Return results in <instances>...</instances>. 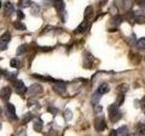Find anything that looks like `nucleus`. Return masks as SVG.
Masks as SVG:
<instances>
[{
    "label": "nucleus",
    "instance_id": "nucleus-1",
    "mask_svg": "<svg viewBox=\"0 0 145 136\" xmlns=\"http://www.w3.org/2000/svg\"><path fill=\"white\" fill-rule=\"evenodd\" d=\"M117 103H113L112 105L109 106L108 112H109V116H110V120L112 122H117L121 119V113L119 110V107H118Z\"/></svg>",
    "mask_w": 145,
    "mask_h": 136
},
{
    "label": "nucleus",
    "instance_id": "nucleus-2",
    "mask_svg": "<svg viewBox=\"0 0 145 136\" xmlns=\"http://www.w3.org/2000/svg\"><path fill=\"white\" fill-rule=\"evenodd\" d=\"M94 128L97 131H103L104 129L106 128V124H105V121H104L103 115H100L96 118V119H95Z\"/></svg>",
    "mask_w": 145,
    "mask_h": 136
},
{
    "label": "nucleus",
    "instance_id": "nucleus-3",
    "mask_svg": "<svg viewBox=\"0 0 145 136\" xmlns=\"http://www.w3.org/2000/svg\"><path fill=\"white\" fill-rule=\"evenodd\" d=\"M11 35L9 32H6L5 34H3L0 37V49L1 50H6L7 48V43L10 41Z\"/></svg>",
    "mask_w": 145,
    "mask_h": 136
},
{
    "label": "nucleus",
    "instance_id": "nucleus-4",
    "mask_svg": "<svg viewBox=\"0 0 145 136\" xmlns=\"http://www.w3.org/2000/svg\"><path fill=\"white\" fill-rule=\"evenodd\" d=\"M5 108H6L7 115L9 118H11L13 120H17V116L16 114V107L12 103H7Z\"/></svg>",
    "mask_w": 145,
    "mask_h": 136
},
{
    "label": "nucleus",
    "instance_id": "nucleus-5",
    "mask_svg": "<svg viewBox=\"0 0 145 136\" xmlns=\"http://www.w3.org/2000/svg\"><path fill=\"white\" fill-rule=\"evenodd\" d=\"M11 94H12V90L10 87H8V86L3 87L1 90H0V97H1L2 100H4V101H6V102H7L9 100Z\"/></svg>",
    "mask_w": 145,
    "mask_h": 136
},
{
    "label": "nucleus",
    "instance_id": "nucleus-6",
    "mask_svg": "<svg viewBox=\"0 0 145 136\" xmlns=\"http://www.w3.org/2000/svg\"><path fill=\"white\" fill-rule=\"evenodd\" d=\"M14 86H15L16 92L19 93V94H25L27 91V88L25 85L24 82L21 81V80H16L15 82H14Z\"/></svg>",
    "mask_w": 145,
    "mask_h": 136
},
{
    "label": "nucleus",
    "instance_id": "nucleus-7",
    "mask_svg": "<svg viewBox=\"0 0 145 136\" xmlns=\"http://www.w3.org/2000/svg\"><path fill=\"white\" fill-rule=\"evenodd\" d=\"M53 89L56 93L57 94H65V91H66V87H65V84L62 83V82H56V84H54L53 86Z\"/></svg>",
    "mask_w": 145,
    "mask_h": 136
},
{
    "label": "nucleus",
    "instance_id": "nucleus-8",
    "mask_svg": "<svg viewBox=\"0 0 145 136\" xmlns=\"http://www.w3.org/2000/svg\"><path fill=\"white\" fill-rule=\"evenodd\" d=\"M43 91V88L42 86L40 84H35L33 85H31L29 87V90H28V93L31 94V95H35V94H38L40 93H42Z\"/></svg>",
    "mask_w": 145,
    "mask_h": 136
},
{
    "label": "nucleus",
    "instance_id": "nucleus-9",
    "mask_svg": "<svg viewBox=\"0 0 145 136\" xmlns=\"http://www.w3.org/2000/svg\"><path fill=\"white\" fill-rule=\"evenodd\" d=\"M93 61H94V57L90 53H86L85 56H84V67L85 68H91L90 65H93Z\"/></svg>",
    "mask_w": 145,
    "mask_h": 136
},
{
    "label": "nucleus",
    "instance_id": "nucleus-10",
    "mask_svg": "<svg viewBox=\"0 0 145 136\" xmlns=\"http://www.w3.org/2000/svg\"><path fill=\"white\" fill-rule=\"evenodd\" d=\"M4 12H5V15L7 16H11L13 12H14V7L13 5L10 2H6L5 3V6H4Z\"/></svg>",
    "mask_w": 145,
    "mask_h": 136
},
{
    "label": "nucleus",
    "instance_id": "nucleus-11",
    "mask_svg": "<svg viewBox=\"0 0 145 136\" xmlns=\"http://www.w3.org/2000/svg\"><path fill=\"white\" fill-rule=\"evenodd\" d=\"M54 7H56V9L58 12H63L65 10V4L63 2V0H54Z\"/></svg>",
    "mask_w": 145,
    "mask_h": 136
},
{
    "label": "nucleus",
    "instance_id": "nucleus-12",
    "mask_svg": "<svg viewBox=\"0 0 145 136\" xmlns=\"http://www.w3.org/2000/svg\"><path fill=\"white\" fill-rule=\"evenodd\" d=\"M87 27H88V22H87V20H86V19H84V20L78 26V27L76 28L75 33H84V32L86 29H87Z\"/></svg>",
    "mask_w": 145,
    "mask_h": 136
},
{
    "label": "nucleus",
    "instance_id": "nucleus-13",
    "mask_svg": "<svg viewBox=\"0 0 145 136\" xmlns=\"http://www.w3.org/2000/svg\"><path fill=\"white\" fill-rule=\"evenodd\" d=\"M109 91H110V87H109V84H106V83L102 84L98 87V89H97V92H98L100 94H104L108 93Z\"/></svg>",
    "mask_w": 145,
    "mask_h": 136
},
{
    "label": "nucleus",
    "instance_id": "nucleus-14",
    "mask_svg": "<svg viewBox=\"0 0 145 136\" xmlns=\"http://www.w3.org/2000/svg\"><path fill=\"white\" fill-rule=\"evenodd\" d=\"M121 22H122V18L121 16H113L112 19H111V24L112 26H120L121 24Z\"/></svg>",
    "mask_w": 145,
    "mask_h": 136
},
{
    "label": "nucleus",
    "instance_id": "nucleus-15",
    "mask_svg": "<svg viewBox=\"0 0 145 136\" xmlns=\"http://www.w3.org/2000/svg\"><path fill=\"white\" fill-rule=\"evenodd\" d=\"M10 65L11 67L13 68H17V69H19V68H21L23 65H22V63L18 60L17 58H13L12 60L10 61Z\"/></svg>",
    "mask_w": 145,
    "mask_h": 136
},
{
    "label": "nucleus",
    "instance_id": "nucleus-16",
    "mask_svg": "<svg viewBox=\"0 0 145 136\" xmlns=\"http://www.w3.org/2000/svg\"><path fill=\"white\" fill-rule=\"evenodd\" d=\"M93 7L89 6L86 7L85 11H84V19L88 20L89 18H91L93 16Z\"/></svg>",
    "mask_w": 145,
    "mask_h": 136
},
{
    "label": "nucleus",
    "instance_id": "nucleus-17",
    "mask_svg": "<svg viewBox=\"0 0 145 136\" xmlns=\"http://www.w3.org/2000/svg\"><path fill=\"white\" fill-rule=\"evenodd\" d=\"M117 133L119 136H126L128 134V127L125 125L120 127V128L117 130Z\"/></svg>",
    "mask_w": 145,
    "mask_h": 136
},
{
    "label": "nucleus",
    "instance_id": "nucleus-18",
    "mask_svg": "<svg viewBox=\"0 0 145 136\" xmlns=\"http://www.w3.org/2000/svg\"><path fill=\"white\" fill-rule=\"evenodd\" d=\"M13 26L16 30H25L26 29V26L20 21H15Z\"/></svg>",
    "mask_w": 145,
    "mask_h": 136
},
{
    "label": "nucleus",
    "instance_id": "nucleus-19",
    "mask_svg": "<svg viewBox=\"0 0 145 136\" xmlns=\"http://www.w3.org/2000/svg\"><path fill=\"white\" fill-rule=\"evenodd\" d=\"M27 48H28V45H27L26 44H21L20 46L17 48V52H16V54H17V56H20V54H25V53L27 51Z\"/></svg>",
    "mask_w": 145,
    "mask_h": 136
},
{
    "label": "nucleus",
    "instance_id": "nucleus-20",
    "mask_svg": "<svg viewBox=\"0 0 145 136\" xmlns=\"http://www.w3.org/2000/svg\"><path fill=\"white\" fill-rule=\"evenodd\" d=\"M34 118V115H33V113L32 112H27L25 113V114L24 115V117H23V124H27V122H29L32 119Z\"/></svg>",
    "mask_w": 145,
    "mask_h": 136
},
{
    "label": "nucleus",
    "instance_id": "nucleus-21",
    "mask_svg": "<svg viewBox=\"0 0 145 136\" xmlns=\"http://www.w3.org/2000/svg\"><path fill=\"white\" fill-rule=\"evenodd\" d=\"M39 12H40V7H39V5L35 4V3H33V4H32L31 13L33 14L34 16H36V15H38Z\"/></svg>",
    "mask_w": 145,
    "mask_h": 136
},
{
    "label": "nucleus",
    "instance_id": "nucleus-22",
    "mask_svg": "<svg viewBox=\"0 0 145 136\" xmlns=\"http://www.w3.org/2000/svg\"><path fill=\"white\" fill-rule=\"evenodd\" d=\"M31 0H20L19 4H18V6L19 7H22V8H27L31 6Z\"/></svg>",
    "mask_w": 145,
    "mask_h": 136
},
{
    "label": "nucleus",
    "instance_id": "nucleus-23",
    "mask_svg": "<svg viewBox=\"0 0 145 136\" xmlns=\"http://www.w3.org/2000/svg\"><path fill=\"white\" fill-rule=\"evenodd\" d=\"M117 90L119 91L121 94H125L127 91L129 90V85L126 84H120L119 86H118Z\"/></svg>",
    "mask_w": 145,
    "mask_h": 136
},
{
    "label": "nucleus",
    "instance_id": "nucleus-24",
    "mask_svg": "<svg viewBox=\"0 0 145 136\" xmlns=\"http://www.w3.org/2000/svg\"><path fill=\"white\" fill-rule=\"evenodd\" d=\"M17 75V73H13V72H7V73H5V76H6V78L8 79V80H10V81H14V80H16V77Z\"/></svg>",
    "mask_w": 145,
    "mask_h": 136
},
{
    "label": "nucleus",
    "instance_id": "nucleus-25",
    "mask_svg": "<svg viewBox=\"0 0 145 136\" xmlns=\"http://www.w3.org/2000/svg\"><path fill=\"white\" fill-rule=\"evenodd\" d=\"M131 61L133 62V63H134V65H138V63L140 62V56L137 54H133V58L131 59Z\"/></svg>",
    "mask_w": 145,
    "mask_h": 136
},
{
    "label": "nucleus",
    "instance_id": "nucleus-26",
    "mask_svg": "<svg viewBox=\"0 0 145 136\" xmlns=\"http://www.w3.org/2000/svg\"><path fill=\"white\" fill-rule=\"evenodd\" d=\"M137 45H138V48H139V49L145 50V37L140 38V39L138 41Z\"/></svg>",
    "mask_w": 145,
    "mask_h": 136
},
{
    "label": "nucleus",
    "instance_id": "nucleus-27",
    "mask_svg": "<svg viewBox=\"0 0 145 136\" xmlns=\"http://www.w3.org/2000/svg\"><path fill=\"white\" fill-rule=\"evenodd\" d=\"M65 118L66 121H70L72 118V112H71L70 109H66L65 112Z\"/></svg>",
    "mask_w": 145,
    "mask_h": 136
},
{
    "label": "nucleus",
    "instance_id": "nucleus-28",
    "mask_svg": "<svg viewBox=\"0 0 145 136\" xmlns=\"http://www.w3.org/2000/svg\"><path fill=\"white\" fill-rule=\"evenodd\" d=\"M42 128H43V124L41 122H35L34 124V129L35 131H41Z\"/></svg>",
    "mask_w": 145,
    "mask_h": 136
},
{
    "label": "nucleus",
    "instance_id": "nucleus-29",
    "mask_svg": "<svg viewBox=\"0 0 145 136\" xmlns=\"http://www.w3.org/2000/svg\"><path fill=\"white\" fill-rule=\"evenodd\" d=\"M101 96H102V94H100L97 91L96 92L94 93V94H93V99H92V102H93V103H98V101L100 100V98H101Z\"/></svg>",
    "mask_w": 145,
    "mask_h": 136
},
{
    "label": "nucleus",
    "instance_id": "nucleus-30",
    "mask_svg": "<svg viewBox=\"0 0 145 136\" xmlns=\"http://www.w3.org/2000/svg\"><path fill=\"white\" fill-rule=\"evenodd\" d=\"M126 19L130 22H131L133 20H135L134 13L133 11H128V13H127V15H126Z\"/></svg>",
    "mask_w": 145,
    "mask_h": 136
},
{
    "label": "nucleus",
    "instance_id": "nucleus-31",
    "mask_svg": "<svg viewBox=\"0 0 145 136\" xmlns=\"http://www.w3.org/2000/svg\"><path fill=\"white\" fill-rule=\"evenodd\" d=\"M124 102V94H120L119 95H118L117 97V104L118 105H121L122 103H123Z\"/></svg>",
    "mask_w": 145,
    "mask_h": 136
},
{
    "label": "nucleus",
    "instance_id": "nucleus-32",
    "mask_svg": "<svg viewBox=\"0 0 145 136\" xmlns=\"http://www.w3.org/2000/svg\"><path fill=\"white\" fill-rule=\"evenodd\" d=\"M135 22L140 23V24H142V23H145V16H143V15H139L137 16H135Z\"/></svg>",
    "mask_w": 145,
    "mask_h": 136
},
{
    "label": "nucleus",
    "instance_id": "nucleus-33",
    "mask_svg": "<svg viewBox=\"0 0 145 136\" xmlns=\"http://www.w3.org/2000/svg\"><path fill=\"white\" fill-rule=\"evenodd\" d=\"M48 111L51 112V113H53L54 115H56V112H58V110L56 108H54V107H49L48 108Z\"/></svg>",
    "mask_w": 145,
    "mask_h": 136
},
{
    "label": "nucleus",
    "instance_id": "nucleus-34",
    "mask_svg": "<svg viewBox=\"0 0 145 136\" xmlns=\"http://www.w3.org/2000/svg\"><path fill=\"white\" fill-rule=\"evenodd\" d=\"M17 17L19 18V19H24V18H25V14L23 13L21 10H18L17 11Z\"/></svg>",
    "mask_w": 145,
    "mask_h": 136
},
{
    "label": "nucleus",
    "instance_id": "nucleus-35",
    "mask_svg": "<svg viewBox=\"0 0 145 136\" xmlns=\"http://www.w3.org/2000/svg\"><path fill=\"white\" fill-rule=\"evenodd\" d=\"M134 1L138 6H140V7H142L145 5V0H134Z\"/></svg>",
    "mask_w": 145,
    "mask_h": 136
},
{
    "label": "nucleus",
    "instance_id": "nucleus-36",
    "mask_svg": "<svg viewBox=\"0 0 145 136\" xmlns=\"http://www.w3.org/2000/svg\"><path fill=\"white\" fill-rule=\"evenodd\" d=\"M52 49H53L52 47H49V46L41 47V50H42V52H49V51H51Z\"/></svg>",
    "mask_w": 145,
    "mask_h": 136
},
{
    "label": "nucleus",
    "instance_id": "nucleus-37",
    "mask_svg": "<svg viewBox=\"0 0 145 136\" xmlns=\"http://www.w3.org/2000/svg\"><path fill=\"white\" fill-rule=\"evenodd\" d=\"M109 136H118V133L115 130H111L110 133H109Z\"/></svg>",
    "mask_w": 145,
    "mask_h": 136
},
{
    "label": "nucleus",
    "instance_id": "nucleus-38",
    "mask_svg": "<svg viewBox=\"0 0 145 136\" xmlns=\"http://www.w3.org/2000/svg\"><path fill=\"white\" fill-rule=\"evenodd\" d=\"M2 75H3V72H2V70H0V78L2 77Z\"/></svg>",
    "mask_w": 145,
    "mask_h": 136
},
{
    "label": "nucleus",
    "instance_id": "nucleus-39",
    "mask_svg": "<svg viewBox=\"0 0 145 136\" xmlns=\"http://www.w3.org/2000/svg\"><path fill=\"white\" fill-rule=\"evenodd\" d=\"M1 7H2V2H1V0H0V8H1Z\"/></svg>",
    "mask_w": 145,
    "mask_h": 136
},
{
    "label": "nucleus",
    "instance_id": "nucleus-40",
    "mask_svg": "<svg viewBox=\"0 0 145 136\" xmlns=\"http://www.w3.org/2000/svg\"><path fill=\"white\" fill-rule=\"evenodd\" d=\"M126 136H133V134H127Z\"/></svg>",
    "mask_w": 145,
    "mask_h": 136
},
{
    "label": "nucleus",
    "instance_id": "nucleus-41",
    "mask_svg": "<svg viewBox=\"0 0 145 136\" xmlns=\"http://www.w3.org/2000/svg\"><path fill=\"white\" fill-rule=\"evenodd\" d=\"M102 1H103H103H104V3H105V2H106V1H107V0H102Z\"/></svg>",
    "mask_w": 145,
    "mask_h": 136
},
{
    "label": "nucleus",
    "instance_id": "nucleus-42",
    "mask_svg": "<svg viewBox=\"0 0 145 136\" xmlns=\"http://www.w3.org/2000/svg\"><path fill=\"white\" fill-rule=\"evenodd\" d=\"M11 136H15V135H11Z\"/></svg>",
    "mask_w": 145,
    "mask_h": 136
}]
</instances>
